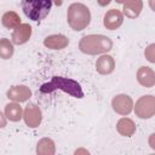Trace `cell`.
Returning <instances> with one entry per match:
<instances>
[{
	"instance_id": "obj_1",
	"label": "cell",
	"mask_w": 155,
	"mask_h": 155,
	"mask_svg": "<svg viewBox=\"0 0 155 155\" xmlns=\"http://www.w3.org/2000/svg\"><path fill=\"white\" fill-rule=\"evenodd\" d=\"M57 90H61L68 94H70L74 98H82L84 91L81 85L70 78H63V76H52V79L45 84H42L39 88L41 93H52Z\"/></svg>"
},
{
	"instance_id": "obj_2",
	"label": "cell",
	"mask_w": 155,
	"mask_h": 155,
	"mask_svg": "<svg viewBox=\"0 0 155 155\" xmlns=\"http://www.w3.org/2000/svg\"><path fill=\"white\" fill-rule=\"evenodd\" d=\"M113 48V41L107 35L102 34H90L85 35L79 41V50L90 56L101 54L109 52Z\"/></svg>"
},
{
	"instance_id": "obj_3",
	"label": "cell",
	"mask_w": 155,
	"mask_h": 155,
	"mask_svg": "<svg viewBox=\"0 0 155 155\" xmlns=\"http://www.w3.org/2000/svg\"><path fill=\"white\" fill-rule=\"evenodd\" d=\"M67 21L69 27L75 31H81L85 28L88 27L91 22V12L90 8L81 4V2H74L69 5L67 11Z\"/></svg>"
},
{
	"instance_id": "obj_4",
	"label": "cell",
	"mask_w": 155,
	"mask_h": 155,
	"mask_svg": "<svg viewBox=\"0 0 155 155\" xmlns=\"http://www.w3.org/2000/svg\"><path fill=\"white\" fill-rule=\"evenodd\" d=\"M52 2V0H22L21 6L24 15L29 19L40 22L50 13Z\"/></svg>"
},
{
	"instance_id": "obj_5",
	"label": "cell",
	"mask_w": 155,
	"mask_h": 155,
	"mask_svg": "<svg viewBox=\"0 0 155 155\" xmlns=\"http://www.w3.org/2000/svg\"><path fill=\"white\" fill-rule=\"evenodd\" d=\"M134 113L139 119H150L155 115V96L145 94L138 98L134 107Z\"/></svg>"
},
{
	"instance_id": "obj_6",
	"label": "cell",
	"mask_w": 155,
	"mask_h": 155,
	"mask_svg": "<svg viewBox=\"0 0 155 155\" xmlns=\"http://www.w3.org/2000/svg\"><path fill=\"white\" fill-rule=\"evenodd\" d=\"M111 107L113 110L116 114L120 115H128L132 110H133V101L130 96L127 94H116L113 99H111Z\"/></svg>"
},
{
	"instance_id": "obj_7",
	"label": "cell",
	"mask_w": 155,
	"mask_h": 155,
	"mask_svg": "<svg viewBox=\"0 0 155 155\" xmlns=\"http://www.w3.org/2000/svg\"><path fill=\"white\" fill-rule=\"evenodd\" d=\"M23 119L27 126L35 128L41 124L42 120V113L41 109L36 104H28L23 113Z\"/></svg>"
},
{
	"instance_id": "obj_8",
	"label": "cell",
	"mask_w": 155,
	"mask_h": 155,
	"mask_svg": "<svg viewBox=\"0 0 155 155\" xmlns=\"http://www.w3.org/2000/svg\"><path fill=\"white\" fill-rule=\"evenodd\" d=\"M122 23H124V13L116 8H111L107 11L103 17V25L108 30H115L120 28Z\"/></svg>"
},
{
	"instance_id": "obj_9",
	"label": "cell",
	"mask_w": 155,
	"mask_h": 155,
	"mask_svg": "<svg viewBox=\"0 0 155 155\" xmlns=\"http://www.w3.org/2000/svg\"><path fill=\"white\" fill-rule=\"evenodd\" d=\"M6 96L8 99L13 101V102H25L31 97V90L25 86V85H18V86H12L10 87V90L6 92Z\"/></svg>"
},
{
	"instance_id": "obj_10",
	"label": "cell",
	"mask_w": 155,
	"mask_h": 155,
	"mask_svg": "<svg viewBox=\"0 0 155 155\" xmlns=\"http://www.w3.org/2000/svg\"><path fill=\"white\" fill-rule=\"evenodd\" d=\"M31 36V27L28 23H22L17 28L13 29L11 40L15 45H23L25 44Z\"/></svg>"
},
{
	"instance_id": "obj_11",
	"label": "cell",
	"mask_w": 155,
	"mask_h": 155,
	"mask_svg": "<svg viewBox=\"0 0 155 155\" xmlns=\"http://www.w3.org/2000/svg\"><path fill=\"white\" fill-rule=\"evenodd\" d=\"M137 81L143 87H153L155 85V71L150 67H140L137 70Z\"/></svg>"
},
{
	"instance_id": "obj_12",
	"label": "cell",
	"mask_w": 155,
	"mask_h": 155,
	"mask_svg": "<svg viewBox=\"0 0 155 155\" xmlns=\"http://www.w3.org/2000/svg\"><path fill=\"white\" fill-rule=\"evenodd\" d=\"M44 45L50 50H63L69 45V39L63 34H52L45 38Z\"/></svg>"
},
{
	"instance_id": "obj_13",
	"label": "cell",
	"mask_w": 155,
	"mask_h": 155,
	"mask_svg": "<svg viewBox=\"0 0 155 155\" xmlns=\"http://www.w3.org/2000/svg\"><path fill=\"white\" fill-rule=\"evenodd\" d=\"M115 69V61L109 54L101 56L96 62V70L101 75H109Z\"/></svg>"
},
{
	"instance_id": "obj_14",
	"label": "cell",
	"mask_w": 155,
	"mask_h": 155,
	"mask_svg": "<svg viewBox=\"0 0 155 155\" xmlns=\"http://www.w3.org/2000/svg\"><path fill=\"white\" fill-rule=\"evenodd\" d=\"M124 15L127 17V18H137L142 10H143V1L142 0H126L124 2Z\"/></svg>"
},
{
	"instance_id": "obj_15",
	"label": "cell",
	"mask_w": 155,
	"mask_h": 155,
	"mask_svg": "<svg viewBox=\"0 0 155 155\" xmlns=\"http://www.w3.org/2000/svg\"><path fill=\"white\" fill-rule=\"evenodd\" d=\"M116 131L124 137H131L136 132V124L130 117H121L116 124Z\"/></svg>"
},
{
	"instance_id": "obj_16",
	"label": "cell",
	"mask_w": 155,
	"mask_h": 155,
	"mask_svg": "<svg viewBox=\"0 0 155 155\" xmlns=\"http://www.w3.org/2000/svg\"><path fill=\"white\" fill-rule=\"evenodd\" d=\"M23 113H24V110L18 104V102L17 103H8L5 105L4 114L7 117V120H10V121H13V122L19 121L23 117Z\"/></svg>"
},
{
	"instance_id": "obj_17",
	"label": "cell",
	"mask_w": 155,
	"mask_h": 155,
	"mask_svg": "<svg viewBox=\"0 0 155 155\" xmlns=\"http://www.w3.org/2000/svg\"><path fill=\"white\" fill-rule=\"evenodd\" d=\"M54 153H56V145L51 138H42L38 142L36 145L38 155H53Z\"/></svg>"
},
{
	"instance_id": "obj_18",
	"label": "cell",
	"mask_w": 155,
	"mask_h": 155,
	"mask_svg": "<svg viewBox=\"0 0 155 155\" xmlns=\"http://www.w3.org/2000/svg\"><path fill=\"white\" fill-rule=\"evenodd\" d=\"M1 23L7 29H15L18 25H21V17L15 11H7L1 17Z\"/></svg>"
},
{
	"instance_id": "obj_19",
	"label": "cell",
	"mask_w": 155,
	"mask_h": 155,
	"mask_svg": "<svg viewBox=\"0 0 155 155\" xmlns=\"http://www.w3.org/2000/svg\"><path fill=\"white\" fill-rule=\"evenodd\" d=\"M13 42H11L6 38H2L0 40V57L2 59H10L13 56Z\"/></svg>"
},
{
	"instance_id": "obj_20",
	"label": "cell",
	"mask_w": 155,
	"mask_h": 155,
	"mask_svg": "<svg viewBox=\"0 0 155 155\" xmlns=\"http://www.w3.org/2000/svg\"><path fill=\"white\" fill-rule=\"evenodd\" d=\"M144 57L148 62L155 63V44H150L144 50Z\"/></svg>"
},
{
	"instance_id": "obj_21",
	"label": "cell",
	"mask_w": 155,
	"mask_h": 155,
	"mask_svg": "<svg viewBox=\"0 0 155 155\" xmlns=\"http://www.w3.org/2000/svg\"><path fill=\"white\" fill-rule=\"evenodd\" d=\"M148 144H149V147H150L153 150H155V132L149 136V138H148Z\"/></svg>"
},
{
	"instance_id": "obj_22",
	"label": "cell",
	"mask_w": 155,
	"mask_h": 155,
	"mask_svg": "<svg viewBox=\"0 0 155 155\" xmlns=\"http://www.w3.org/2000/svg\"><path fill=\"white\" fill-rule=\"evenodd\" d=\"M97 2H98L99 6H107L111 2V0H97Z\"/></svg>"
},
{
	"instance_id": "obj_23",
	"label": "cell",
	"mask_w": 155,
	"mask_h": 155,
	"mask_svg": "<svg viewBox=\"0 0 155 155\" xmlns=\"http://www.w3.org/2000/svg\"><path fill=\"white\" fill-rule=\"evenodd\" d=\"M149 6H150V8L155 12V0H149Z\"/></svg>"
},
{
	"instance_id": "obj_24",
	"label": "cell",
	"mask_w": 155,
	"mask_h": 155,
	"mask_svg": "<svg viewBox=\"0 0 155 155\" xmlns=\"http://www.w3.org/2000/svg\"><path fill=\"white\" fill-rule=\"evenodd\" d=\"M52 1L54 2L56 6H62V4H63V0H52Z\"/></svg>"
},
{
	"instance_id": "obj_25",
	"label": "cell",
	"mask_w": 155,
	"mask_h": 155,
	"mask_svg": "<svg viewBox=\"0 0 155 155\" xmlns=\"http://www.w3.org/2000/svg\"><path fill=\"white\" fill-rule=\"evenodd\" d=\"M115 1H116L117 4H124V2L126 1V0H115Z\"/></svg>"
}]
</instances>
